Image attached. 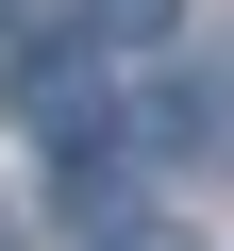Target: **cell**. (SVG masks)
Listing matches in <instances>:
<instances>
[{
	"mask_svg": "<svg viewBox=\"0 0 234 251\" xmlns=\"http://www.w3.org/2000/svg\"><path fill=\"white\" fill-rule=\"evenodd\" d=\"M100 134H117V117H100V84L34 67V151H50V168H100Z\"/></svg>",
	"mask_w": 234,
	"mask_h": 251,
	"instance_id": "6da1fadb",
	"label": "cell"
},
{
	"mask_svg": "<svg viewBox=\"0 0 234 251\" xmlns=\"http://www.w3.org/2000/svg\"><path fill=\"white\" fill-rule=\"evenodd\" d=\"M84 34H117V50H134V34H167V0H84Z\"/></svg>",
	"mask_w": 234,
	"mask_h": 251,
	"instance_id": "7a4b0ae2",
	"label": "cell"
},
{
	"mask_svg": "<svg viewBox=\"0 0 234 251\" xmlns=\"http://www.w3.org/2000/svg\"><path fill=\"white\" fill-rule=\"evenodd\" d=\"M100 251H184V234H151V218H134V234H100Z\"/></svg>",
	"mask_w": 234,
	"mask_h": 251,
	"instance_id": "3957f363",
	"label": "cell"
}]
</instances>
